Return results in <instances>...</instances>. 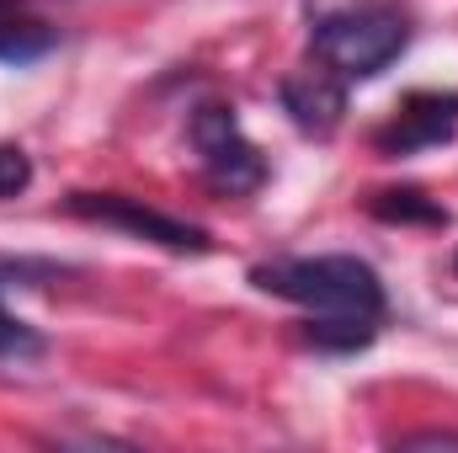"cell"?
Listing matches in <instances>:
<instances>
[{
  "mask_svg": "<svg viewBox=\"0 0 458 453\" xmlns=\"http://www.w3.org/2000/svg\"><path fill=\"white\" fill-rule=\"evenodd\" d=\"M250 283L272 299L299 304L310 337L336 352L373 341L384 321V283L357 256H277L250 267Z\"/></svg>",
  "mask_w": 458,
  "mask_h": 453,
  "instance_id": "cell-1",
  "label": "cell"
},
{
  "mask_svg": "<svg viewBox=\"0 0 458 453\" xmlns=\"http://www.w3.org/2000/svg\"><path fill=\"white\" fill-rule=\"evenodd\" d=\"M405 43H411V16L394 0H352L320 11L310 27L315 64H326L342 81H373L405 54Z\"/></svg>",
  "mask_w": 458,
  "mask_h": 453,
  "instance_id": "cell-2",
  "label": "cell"
},
{
  "mask_svg": "<svg viewBox=\"0 0 458 453\" xmlns=\"http://www.w3.org/2000/svg\"><path fill=\"white\" fill-rule=\"evenodd\" d=\"M192 150H198L203 176L229 198H245V192H256L267 182V155L245 139L234 107H219V102L198 107L192 113Z\"/></svg>",
  "mask_w": 458,
  "mask_h": 453,
  "instance_id": "cell-3",
  "label": "cell"
},
{
  "mask_svg": "<svg viewBox=\"0 0 458 453\" xmlns=\"http://www.w3.org/2000/svg\"><path fill=\"white\" fill-rule=\"evenodd\" d=\"M70 214L91 219V225H113L123 235H139L149 245H165V251H187V256H203L208 251V235L187 219H171L128 192H70Z\"/></svg>",
  "mask_w": 458,
  "mask_h": 453,
  "instance_id": "cell-4",
  "label": "cell"
},
{
  "mask_svg": "<svg viewBox=\"0 0 458 453\" xmlns=\"http://www.w3.org/2000/svg\"><path fill=\"white\" fill-rule=\"evenodd\" d=\"M458 133V91H416L378 128V155H421Z\"/></svg>",
  "mask_w": 458,
  "mask_h": 453,
  "instance_id": "cell-5",
  "label": "cell"
},
{
  "mask_svg": "<svg viewBox=\"0 0 458 453\" xmlns=\"http://www.w3.org/2000/svg\"><path fill=\"white\" fill-rule=\"evenodd\" d=\"M283 107H288V117L304 133H320L326 139L346 113V81L331 75L326 64H304V70H293L283 81Z\"/></svg>",
  "mask_w": 458,
  "mask_h": 453,
  "instance_id": "cell-6",
  "label": "cell"
},
{
  "mask_svg": "<svg viewBox=\"0 0 458 453\" xmlns=\"http://www.w3.org/2000/svg\"><path fill=\"white\" fill-rule=\"evenodd\" d=\"M54 43H59V38H54L48 21L16 16V11L0 16V59H5V64H32V59H43Z\"/></svg>",
  "mask_w": 458,
  "mask_h": 453,
  "instance_id": "cell-7",
  "label": "cell"
},
{
  "mask_svg": "<svg viewBox=\"0 0 458 453\" xmlns=\"http://www.w3.org/2000/svg\"><path fill=\"white\" fill-rule=\"evenodd\" d=\"M368 209L389 225H448V209H437L427 192H411V187L405 192H373Z\"/></svg>",
  "mask_w": 458,
  "mask_h": 453,
  "instance_id": "cell-8",
  "label": "cell"
},
{
  "mask_svg": "<svg viewBox=\"0 0 458 453\" xmlns=\"http://www.w3.org/2000/svg\"><path fill=\"white\" fill-rule=\"evenodd\" d=\"M43 352V337L27 326V321H16L11 310H5V299H0V363H27V357H38Z\"/></svg>",
  "mask_w": 458,
  "mask_h": 453,
  "instance_id": "cell-9",
  "label": "cell"
},
{
  "mask_svg": "<svg viewBox=\"0 0 458 453\" xmlns=\"http://www.w3.org/2000/svg\"><path fill=\"white\" fill-rule=\"evenodd\" d=\"M32 187V160L21 144H0V203L5 198H21Z\"/></svg>",
  "mask_w": 458,
  "mask_h": 453,
  "instance_id": "cell-10",
  "label": "cell"
},
{
  "mask_svg": "<svg viewBox=\"0 0 458 453\" xmlns=\"http://www.w3.org/2000/svg\"><path fill=\"white\" fill-rule=\"evenodd\" d=\"M400 449H458L454 432H416V438H400Z\"/></svg>",
  "mask_w": 458,
  "mask_h": 453,
  "instance_id": "cell-11",
  "label": "cell"
},
{
  "mask_svg": "<svg viewBox=\"0 0 458 453\" xmlns=\"http://www.w3.org/2000/svg\"><path fill=\"white\" fill-rule=\"evenodd\" d=\"M16 5H21V0H0V16H5V11H16Z\"/></svg>",
  "mask_w": 458,
  "mask_h": 453,
  "instance_id": "cell-12",
  "label": "cell"
}]
</instances>
